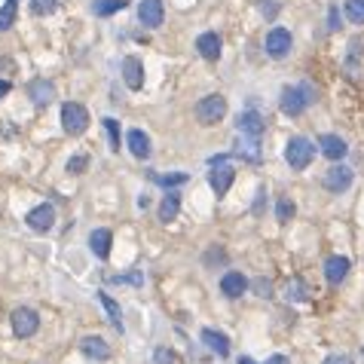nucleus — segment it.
<instances>
[{
  "label": "nucleus",
  "instance_id": "nucleus-1",
  "mask_svg": "<svg viewBox=\"0 0 364 364\" xmlns=\"http://www.w3.org/2000/svg\"><path fill=\"white\" fill-rule=\"evenodd\" d=\"M312 102H316V98H312L309 86H285L282 98H278V107H282V113H288V117H300Z\"/></svg>",
  "mask_w": 364,
  "mask_h": 364
},
{
  "label": "nucleus",
  "instance_id": "nucleus-2",
  "mask_svg": "<svg viewBox=\"0 0 364 364\" xmlns=\"http://www.w3.org/2000/svg\"><path fill=\"white\" fill-rule=\"evenodd\" d=\"M312 156H316V144H312L309 138H303V135H294V138L285 144V160H288V166L297 169V171H303L309 166Z\"/></svg>",
  "mask_w": 364,
  "mask_h": 364
},
{
  "label": "nucleus",
  "instance_id": "nucleus-3",
  "mask_svg": "<svg viewBox=\"0 0 364 364\" xmlns=\"http://www.w3.org/2000/svg\"><path fill=\"white\" fill-rule=\"evenodd\" d=\"M227 117V98L224 95H205L202 102L196 104V119L202 126H214V123H220V119Z\"/></svg>",
  "mask_w": 364,
  "mask_h": 364
},
{
  "label": "nucleus",
  "instance_id": "nucleus-4",
  "mask_svg": "<svg viewBox=\"0 0 364 364\" xmlns=\"http://www.w3.org/2000/svg\"><path fill=\"white\" fill-rule=\"evenodd\" d=\"M86 126H89V113H86L83 104L77 102H64L61 104V128L68 135H83Z\"/></svg>",
  "mask_w": 364,
  "mask_h": 364
},
{
  "label": "nucleus",
  "instance_id": "nucleus-5",
  "mask_svg": "<svg viewBox=\"0 0 364 364\" xmlns=\"http://www.w3.org/2000/svg\"><path fill=\"white\" fill-rule=\"evenodd\" d=\"M12 331H16V337H21V340L34 337V334L40 331V316L34 309H28V306H19V309L12 312Z\"/></svg>",
  "mask_w": 364,
  "mask_h": 364
},
{
  "label": "nucleus",
  "instance_id": "nucleus-6",
  "mask_svg": "<svg viewBox=\"0 0 364 364\" xmlns=\"http://www.w3.org/2000/svg\"><path fill=\"white\" fill-rule=\"evenodd\" d=\"M321 184H325V190H331V193L349 190V187H352V169L343 166V162H337V166H331V169L325 171Z\"/></svg>",
  "mask_w": 364,
  "mask_h": 364
},
{
  "label": "nucleus",
  "instance_id": "nucleus-7",
  "mask_svg": "<svg viewBox=\"0 0 364 364\" xmlns=\"http://www.w3.org/2000/svg\"><path fill=\"white\" fill-rule=\"evenodd\" d=\"M291 46H294V40H291L288 28H273V31L267 34V55L269 59H285V55L291 52Z\"/></svg>",
  "mask_w": 364,
  "mask_h": 364
},
{
  "label": "nucleus",
  "instance_id": "nucleus-8",
  "mask_svg": "<svg viewBox=\"0 0 364 364\" xmlns=\"http://www.w3.org/2000/svg\"><path fill=\"white\" fill-rule=\"evenodd\" d=\"M25 220H28V227H31L34 233H49L55 227V205L43 202V205H37V209L28 211Z\"/></svg>",
  "mask_w": 364,
  "mask_h": 364
},
{
  "label": "nucleus",
  "instance_id": "nucleus-9",
  "mask_svg": "<svg viewBox=\"0 0 364 364\" xmlns=\"http://www.w3.org/2000/svg\"><path fill=\"white\" fill-rule=\"evenodd\" d=\"M211 171H209V184H211V190L218 193V196H227V190L233 187V178H236V171L233 166H227V162H211Z\"/></svg>",
  "mask_w": 364,
  "mask_h": 364
},
{
  "label": "nucleus",
  "instance_id": "nucleus-10",
  "mask_svg": "<svg viewBox=\"0 0 364 364\" xmlns=\"http://www.w3.org/2000/svg\"><path fill=\"white\" fill-rule=\"evenodd\" d=\"M162 19H166L162 0H141V3H138V21L144 28H160Z\"/></svg>",
  "mask_w": 364,
  "mask_h": 364
},
{
  "label": "nucleus",
  "instance_id": "nucleus-11",
  "mask_svg": "<svg viewBox=\"0 0 364 364\" xmlns=\"http://www.w3.org/2000/svg\"><path fill=\"white\" fill-rule=\"evenodd\" d=\"M123 83L132 92H138L144 86V64H141V59H135V55H126L123 59Z\"/></svg>",
  "mask_w": 364,
  "mask_h": 364
},
{
  "label": "nucleus",
  "instance_id": "nucleus-12",
  "mask_svg": "<svg viewBox=\"0 0 364 364\" xmlns=\"http://www.w3.org/2000/svg\"><path fill=\"white\" fill-rule=\"evenodd\" d=\"M236 128H239V135H248V138H260L263 128H267V123H263V117L257 111H245V113H239V123H236Z\"/></svg>",
  "mask_w": 364,
  "mask_h": 364
},
{
  "label": "nucleus",
  "instance_id": "nucleus-13",
  "mask_svg": "<svg viewBox=\"0 0 364 364\" xmlns=\"http://www.w3.org/2000/svg\"><path fill=\"white\" fill-rule=\"evenodd\" d=\"M349 257H340V254H334V257H327L325 260V278H327V285H340L343 278H346L349 273Z\"/></svg>",
  "mask_w": 364,
  "mask_h": 364
},
{
  "label": "nucleus",
  "instance_id": "nucleus-14",
  "mask_svg": "<svg viewBox=\"0 0 364 364\" xmlns=\"http://www.w3.org/2000/svg\"><path fill=\"white\" fill-rule=\"evenodd\" d=\"M318 147H321V153H325L327 160H334V162H340L343 156L349 153L346 141H343L340 135H321V138H318Z\"/></svg>",
  "mask_w": 364,
  "mask_h": 364
},
{
  "label": "nucleus",
  "instance_id": "nucleus-15",
  "mask_svg": "<svg viewBox=\"0 0 364 364\" xmlns=\"http://www.w3.org/2000/svg\"><path fill=\"white\" fill-rule=\"evenodd\" d=\"M196 49H199V55H202L205 61H218L220 59V37L214 31L199 34V37H196Z\"/></svg>",
  "mask_w": 364,
  "mask_h": 364
},
{
  "label": "nucleus",
  "instance_id": "nucleus-16",
  "mask_svg": "<svg viewBox=\"0 0 364 364\" xmlns=\"http://www.w3.org/2000/svg\"><path fill=\"white\" fill-rule=\"evenodd\" d=\"M111 245H113V233L111 230H92L89 236V248L98 260H107L111 257Z\"/></svg>",
  "mask_w": 364,
  "mask_h": 364
},
{
  "label": "nucleus",
  "instance_id": "nucleus-17",
  "mask_svg": "<svg viewBox=\"0 0 364 364\" xmlns=\"http://www.w3.org/2000/svg\"><path fill=\"white\" fill-rule=\"evenodd\" d=\"M202 343L211 349V352H218L220 358H227V355H230V340H227V334L214 331V327H205V331H202Z\"/></svg>",
  "mask_w": 364,
  "mask_h": 364
},
{
  "label": "nucleus",
  "instance_id": "nucleus-18",
  "mask_svg": "<svg viewBox=\"0 0 364 364\" xmlns=\"http://www.w3.org/2000/svg\"><path fill=\"white\" fill-rule=\"evenodd\" d=\"M126 144H128V150H132L138 160H147L150 156V138H147V132H141V128H132V132L126 135Z\"/></svg>",
  "mask_w": 364,
  "mask_h": 364
},
{
  "label": "nucleus",
  "instance_id": "nucleus-19",
  "mask_svg": "<svg viewBox=\"0 0 364 364\" xmlns=\"http://www.w3.org/2000/svg\"><path fill=\"white\" fill-rule=\"evenodd\" d=\"M220 291H224L227 297H242L248 291V278L242 273H224V278H220Z\"/></svg>",
  "mask_w": 364,
  "mask_h": 364
},
{
  "label": "nucleus",
  "instance_id": "nucleus-20",
  "mask_svg": "<svg viewBox=\"0 0 364 364\" xmlns=\"http://www.w3.org/2000/svg\"><path fill=\"white\" fill-rule=\"evenodd\" d=\"M28 95H31V102L37 107H43V104H49L55 98V86L49 80H34L31 86H28Z\"/></svg>",
  "mask_w": 364,
  "mask_h": 364
},
{
  "label": "nucleus",
  "instance_id": "nucleus-21",
  "mask_svg": "<svg viewBox=\"0 0 364 364\" xmlns=\"http://www.w3.org/2000/svg\"><path fill=\"white\" fill-rule=\"evenodd\" d=\"M83 352L89 355V358H95V361H107V358H111V346H107L102 337H86L83 340Z\"/></svg>",
  "mask_w": 364,
  "mask_h": 364
},
{
  "label": "nucleus",
  "instance_id": "nucleus-22",
  "mask_svg": "<svg viewBox=\"0 0 364 364\" xmlns=\"http://www.w3.org/2000/svg\"><path fill=\"white\" fill-rule=\"evenodd\" d=\"M98 300H102V306L107 309V318H111V325L117 327L119 334H123V309H119V303H117V300H113L111 294H104V291L98 294Z\"/></svg>",
  "mask_w": 364,
  "mask_h": 364
},
{
  "label": "nucleus",
  "instance_id": "nucleus-23",
  "mask_svg": "<svg viewBox=\"0 0 364 364\" xmlns=\"http://www.w3.org/2000/svg\"><path fill=\"white\" fill-rule=\"evenodd\" d=\"M178 211H181V199H178V193H169L160 202V220L162 224H171V220L178 218Z\"/></svg>",
  "mask_w": 364,
  "mask_h": 364
},
{
  "label": "nucleus",
  "instance_id": "nucleus-24",
  "mask_svg": "<svg viewBox=\"0 0 364 364\" xmlns=\"http://www.w3.org/2000/svg\"><path fill=\"white\" fill-rule=\"evenodd\" d=\"M126 6H128V0H92V12L102 16V19L113 16V12H119V10H126Z\"/></svg>",
  "mask_w": 364,
  "mask_h": 364
},
{
  "label": "nucleus",
  "instance_id": "nucleus-25",
  "mask_svg": "<svg viewBox=\"0 0 364 364\" xmlns=\"http://www.w3.org/2000/svg\"><path fill=\"white\" fill-rule=\"evenodd\" d=\"M16 10H19V0H6L0 6V31H10L12 21H16Z\"/></svg>",
  "mask_w": 364,
  "mask_h": 364
},
{
  "label": "nucleus",
  "instance_id": "nucleus-26",
  "mask_svg": "<svg viewBox=\"0 0 364 364\" xmlns=\"http://www.w3.org/2000/svg\"><path fill=\"white\" fill-rule=\"evenodd\" d=\"M346 16L352 25H364V0H346Z\"/></svg>",
  "mask_w": 364,
  "mask_h": 364
},
{
  "label": "nucleus",
  "instance_id": "nucleus-27",
  "mask_svg": "<svg viewBox=\"0 0 364 364\" xmlns=\"http://www.w3.org/2000/svg\"><path fill=\"white\" fill-rule=\"evenodd\" d=\"M294 202L291 199H278V205H276V218H278V224H288L291 218H294Z\"/></svg>",
  "mask_w": 364,
  "mask_h": 364
},
{
  "label": "nucleus",
  "instance_id": "nucleus-28",
  "mask_svg": "<svg viewBox=\"0 0 364 364\" xmlns=\"http://www.w3.org/2000/svg\"><path fill=\"white\" fill-rule=\"evenodd\" d=\"M102 123L107 128V135H111V150H119V123L113 117H104Z\"/></svg>",
  "mask_w": 364,
  "mask_h": 364
},
{
  "label": "nucleus",
  "instance_id": "nucleus-29",
  "mask_svg": "<svg viewBox=\"0 0 364 364\" xmlns=\"http://www.w3.org/2000/svg\"><path fill=\"white\" fill-rule=\"evenodd\" d=\"M55 0H31V12L34 16H52L55 12Z\"/></svg>",
  "mask_w": 364,
  "mask_h": 364
},
{
  "label": "nucleus",
  "instance_id": "nucleus-30",
  "mask_svg": "<svg viewBox=\"0 0 364 364\" xmlns=\"http://www.w3.org/2000/svg\"><path fill=\"white\" fill-rule=\"evenodd\" d=\"M86 169H89V156H86V153H77V156H70V160H68L70 175H83Z\"/></svg>",
  "mask_w": 364,
  "mask_h": 364
},
{
  "label": "nucleus",
  "instance_id": "nucleus-31",
  "mask_svg": "<svg viewBox=\"0 0 364 364\" xmlns=\"http://www.w3.org/2000/svg\"><path fill=\"white\" fill-rule=\"evenodd\" d=\"M309 297V291H306V285L294 278V282H288V300H306Z\"/></svg>",
  "mask_w": 364,
  "mask_h": 364
},
{
  "label": "nucleus",
  "instance_id": "nucleus-32",
  "mask_svg": "<svg viewBox=\"0 0 364 364\" xmlns=\"http://www.w3.org/2000/svg\"><path fill=\"white\" fill-rule=\"evenodd\" d=\"M153 181L162 187H178V184H187V175H153Z\"/></svg>",
  "mask_w": 364,
  "mask_h": 364
},
{
  "label": "nucleus",
  "instance_id": "nucleus-33",
  "mask_svg": "<svg viewBox=\"0 0 364 364\" xmlns=\"http://www.w3.org/2000/svg\"><path fill=\"white\" fill-rule=\"evenodd\" d=\"M111 282H117V285H144V276H141V273H128V276H111Z\"/></svg>",
  "mask_w": 364,
  "mask_h": 364
},
{
  "label": "nucleus",
  "instance_id": "nucleus-34",
  "mask_svg": "<svg viewBox=\"0 0 364 364\" xmlns=\"http://www.w3.org/2000/svg\"><path fill=\"white\" fill-rule=\"evenodd\" d=\"M153 364H175V352H171V349H166V346H160L153 352Z\"/></svg>",
  "mask_w": 364,
  "mask_h": 364
},
{
  "label": "nucleus",
  "instance_id": "nucleus-35",
  "mask_svg": "<svg viewBox=\"0 0 364 364\" xmlns=\"http://www.w3.org/2000/svg\"><path fill=\"white\" fill-rule=\"evenodd\" d=\"M327 28H331V31H340V6H331V10H327Z\"/></svg>",
  "mask_w": 364,
  "mask_h": 364
},
{
  "label": "nucleus",
  "instance_id": "nucleus-36",
  "mask_svg": "<svg viewBox=\"0 0 364 364\" xmlns=\"http://www.w3.org/2000/svg\"><path fill=\"white\" fill-rule=\"evenodd\" d=\"M321 364H352V358H349V355H327Z\"/></svg>",
  "mask_w": 364,
  "mask_h": 364
},
{
  "label": "nucleus",
  "instance_id": "nucleus-37",
  "mask_svg": "<svg viewBox=\"0 0 364 364\" xmlns=\"http://www.w3.org/2000/svg\"><path fill=\"white\" fill-rule=\"evenodd\" d=\"M254 288L260 291V297H269V291H273V285H269V282H263V278H257V282H254Z\"/></svg>",
  "mask_w": 364,
  "mask_h": 364
},
{
  "label": "nucleus",
  "instance_id": "nucleus-38",
  "mask_svg": "<svg viewBox=\"0 0 364 364\" xmlns=\"http://www.w3.org/2000/svg\"><path fill=\"white\" fill-rule=\"evenodd\" d=\"M260 10H263V16H269V19H273L276 12H278V6H276V3H260Z\"/></svg>",
  "mask_w": 364,
  "mask_h": 364
},
{
  "label": "nucleus",
  "instance_id": "nucleus-39",
  "mask_svg": "<svg viewBox=\"0 0 364 364\" xmlns=\"http://www.w3.org/2000/svg\"><path fill=\"white\" fill-rule=\"evenodd\" d=\"M10 89H12L10 80H0V98H3V95H10Z\"/></svg>",
  "mask_w": 364,
  "mask_h": 364
},
{
  "label": "nucleus",
  "instance_id": "nucleus-40",
  "mask_svg": "<svg viewBox=\"0 0 364 364\" xmlns=\"http://www.w3.org/2000/svg\"><path fill=\"white\" fill-rule=\"evenodd\" d=\"M267 364H291L288 358H285V355H273V358H269Z\"/></svg>",
  "mask_w": 364,
  "mask_h": 364
},
{
  "label": "nucleus",
  "instance_id": "nucleus-41",
  "mask_svg": "<svg viewBox=\"0 0 364 364\" xmlns=\"http://www.w3.org/2000/svg\"><path fill=\"white\" fill-rule=\"evenodd\" d=\"M239 364H257L254 358H248V355H245V358H239Z\"/></svg>",
  "mask_w": 364,
  "mask_h": 364
}]
</instances>
